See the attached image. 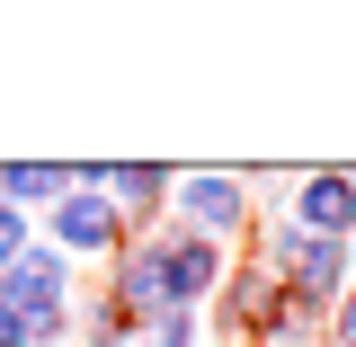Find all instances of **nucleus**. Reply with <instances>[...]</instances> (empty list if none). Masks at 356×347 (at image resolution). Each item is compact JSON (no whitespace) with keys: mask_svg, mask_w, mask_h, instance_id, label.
Masks as SVG:
<instances>
[{"mask_svg":"<svg viewBox=\"0 0 356 347\" xmlns=\"http://www.w3.org/2000/svg\"><path fill=\"white\" fill-rule=\"evenodd\" d=\"M72 285H81L72 259L44 250V241H27L18 259L0 267V312H18L36 347H63V339H72V312H81V303H72Z\"/></svg>","mask_w":356,"mask_h":347,"instance_id":"1","label":"nucleus"},{"mask_svg":"<svg viewBox=\"0 0 356 347\" xmlns=\"http://www.w3.org/2000/svg\"><path fill=\"white\" fill-rule=\"evenodd\" d=\"M250 223H259V196H250L241 170H178L170 178V232H196V241L241 250Z\"/></svg>","mask_w":356,"mask_h":347,"instance_id":"2","label":"nucleus"},{"mask_svg":"<svg viewBox=\"0 0 356 347\" xmlns=\"http://www.w3.org/2000/svg\"><path fill=\"white\" fill-rule=\"evenodd\" d=\"M36 241H44V250H63L72 267H107L116 250H125V223H116V205H107L98 187H72L63 205H44V214H36Z\"/></svg>","mask_w":356,"mask_h":347,"instance_id":"3","label":"nucleus"},{"mask_svg":"<svg viewBox=\"0 0 356 347\" xmlns=\"http://www.w3.org/2000/svg\"><path fill=\"white\" fill-rule=\"evenodd\" d=\"M98 303L116 312L125 330H152L161 312H178L170 276H161V232H125V250L107 259V294H98Z\"/></svg>","mask_w":356,"mask_h":347,"instance_id":"4","label":"nucleus"},{"mask_svg":"<svg viewBox=\"0 0 356 347\" xmlns=\"http://www.w3.org/2000/svg\"><path fill=\"white\" fill-rule=\"evenodd\" d=\"M241 250H222V241H196V232H170L161 223V276H170V303L178 312H205L214 303V285L232 276Z\"/></svg>","mask_w":356,"mask_h":347,"instance_id":"5","label":"nucleus"},{"mask_svg":"<svg viewBox=\"0 0 356 347\" xmlns=\"http://www.w3.org/2000/svg\"><path fill=\"white\" fill-rule=\"evenodd\" d=\"M285 223L312 232V241H348V232H356V178L348 170H294V187H285Z\"/></svg>","mask_w":356,"mask_h":347,"instance_id":"6","label":"nucleus"},{"mask_svg":"<svg viewBox=\"0 0 356 347\" xmlns=\"http://www.w3.org/2000/svg\"><path fill=\"white\" fill-rule=\"evenodd\" d=\"M170 178L178 170H161V161H98V196L116 205L125 232H161L170 223Z\"/></svg>","mask_w":356,"mask_h":347,"instance_id":"7","label":"nucleus"},{"mask_svg":"<svg viewBox=\"0 0 356 347\" xmlns=\"http://www.w3.org/2000/svg\"><path fill=\"white\" fill-rule=\"evenodd\" d=\"M276 303H285V285H276L259 259H232V276L214 285V303H205V312H214V330H222V339H259Z\"/></svg>","mask_w":356,"mask_h":347,"instance_id":"8","label":"nucleus"},{"mask_svg":"<svg viewBox=\"0 0 356 347\" xmlns=\"http://www.w3.org/2000/svg\"><path fill=\"white\" fill-rule=\"evenodd\" d=\"M63 196H72V161H0V205H18L27 223Z\"/></svg>","mask_w":356,"mask_h":347,"instance_id":"9","label":"nucleus"},{"mask_svg":"<svg viewBox=\"0 0 356 347\" xmlns=\"http://www.w3.org/2000/svg\"><path fill=\"white\" fill-rule=\"evenodd\" d=\"M134 347H205V312H161L152 330H134Z\"/></svg>","mask_w":356,"mask_h":347,"instance_id":"10","label":"nucleus"},{"mask_svg":"<svg viewBox=\"0 0 356 347\" xmlns=\"http://www.w3.org/2000/svg\"><path fill=\"white\" fill-rule=\"evenodd\" d=\"M321 339H330V347H356V276H348V294L330 303V321H321Z\"/></svg>","mask_w":356,"mask_h":347,"instance_id":"11","label":"nucleus"},{"mask_svg":"<svg viewBox=\"0 0 356 347\" xmlns=\"http://www.w3.org/2000/svg\"><path fill=\"white\" fill-rule=\"evenodd\" d=\"M27 241H36V223L18 214V205H0V267L18 259V250H27Z\"/></svg>","mask_w":356,"mask_h":347,"instance_id":"12","label":"nucleus"},{"mask_svg":"<svg viewBox=\"0 0 356 347\" xmlns=\"http://www.w3.org/2000/svg\"><path fill=\"white\" fill-rule=\"evenodd\" d=\"M0 347H36V339H27V321H18V312H0Z\"/></svg>","mask_w":356,"mask_h":347,"instance_id":"13","label":"nucleus"}]
</instances>
